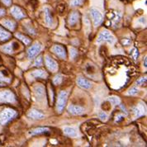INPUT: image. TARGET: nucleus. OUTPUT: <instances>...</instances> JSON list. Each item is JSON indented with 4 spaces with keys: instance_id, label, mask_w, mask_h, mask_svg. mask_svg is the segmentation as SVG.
<instances>
[{
    "instance_id": "nucleus-1",
    "label": "nucleus",
    "mask_w": 147,
    "mask_h": 147,
    "mask_svg": "<svg viewBox=\"0 0 147 147\" xmlns=\"http://www.w3.org/2000/svg\"><path fill=\"white\" fill-rule=\"evenodd\" d=\"M17 116V112L12 108H6L0 113V125H6Z\"/></svg>"
},
{
    "instance_id": "nucleus-2",
    "label": "nucleus",
    "mask_w": 147,
    "mask_h": 147,
    "mask_svg": "<svg viewBox=\"0 0 147 147\" xmlns=\"http://www.w3.org/2000/svg\"><path fill=\"white\" fill-rule=\"evenodd\" d=\"M67 98H68V94H67L66 91H61L59 94V97L57 99V103H56V109L59 113H61L65 107Z\"/></svg>"
},
{
    "instance_id": "nucleus-3",
    "label": "nucleus",
    "mask_w": 147,
    "mask_h": 147,
    "mask_svg": "<svg viewBox=\"0 0 147 147\" xmlns=\"http://www.w3.org/2000/svg\"><path fill=\"white\" fill-rule=\"evenodd\" d=\"M16 102V97L11 91H2L0 92V102H9L13 103Z\"/></svg>"
},
{
    "instance_id": "nucleus-4",
    "label": "nucleus",
    "mask_w": 147,
    "mask_h": 147,
    "mask_svg": "<svg viewBox=\"0 0 147 147\" xmlns=\"http://www.w3.org/2000/svg\"><path fill=\"white\" fill-rule=\"evenodd\" d=\"M102 41H107L110 44H113L115 42V37L108 31L104 30L102 32H100L98 37V40H97L98 43H101Z\"/></svg>"
},
{
    "instance_id": "nucleus-5",
    "label": "nucleus",
    "mask_w": 147,
    "mask_h": 147,
    "mask_svg": "<svg viewBox=\"0 0 147 147\" xmlns=\"http://www.w3.org/2000/svg\"><path fill=\"white\" fill-rule=\"evenodd\" d=\"M41 49H42V47H41L40 43L36 42L34 45H32L27 50V57H28V59L29 60L33 59L34 57L41 51Z\"/></svg>"
},
{
    "instance_id": "nucleus-6",
    "label": "nucleus",
    "mask_w": 147,
    "mask_h": 147,
    "mask_svg": "<svg viewBox=\"0 0 147 147\" xmlns=\"http://www.w3.org/2000/svg\"><path fill=\"white\" fill-rule=\"evenodd\" d=\"M90 13L93 17V19H94V27H98L99 26L102 22V15L101 13L100 12L95 8H92L91 11H90Z\"/></svg>"
},
{
    "instance_id": "nucleus-7",
    "label": "nucleus",
    "mask_w": 147,
    "mask_h": 147,
    "mask_svg": "<svg viewBox=\"0 0 147 147\" xmlns=\"http://www.w3.org/2000/svg\"><path fill=\"white\" fill-rule=\"evenodd\" d=\"M45 61H46V65H47V67L49 70H51L52 72H55L58 69V64L56 63L55 60H53L49 55H46Z\"/></svg>"
},
{
    "instance_id": "nucleus-8",
    "label": "nucleus",
    "mask_w": 147,
    "mask_h": 147,
    "mask_svg": "<svg viewBox=\"0 0 147 147\" xmlns=\"http://www.w3.org/2000/svg\"><path fill=\"white\" fill-rule=\"evenodd\" d=\"M52 51L61 59H65V57H66V53H65V48L60 46V45H55L52 47Z\"/></svg>"
},
{
    "instance_id": "nucleus-9",
    "label": "nucleus",
    "mask_w": 147,
    "mask_h": 147,
    "mask_svg": "<svg viewBox=\"0 0 147 147\" xmlns=\"http://www.w3.org/2000/svg\"><path fill=\"white\" fill-rule=\"evenodd\" d=\"M68 112L72 115H82L83 113H84L85 110L80 106L69 105L68 107Z\"/></svg>"
},
{
    "instance_id": "nucleus-10",
    "label": "nucleus",
    "mask_w": 147,
    "mask_h": 147,
    "mask_svg": "<svg viewBox=\"0 0 147 147\" xmlns=\"http://www.w3.org/2000/svg\"><path fill=\"white\" fill-rule=\"evenodd\" d=\"M11 13L16 19H22L26 17L25 14L22 11V9L18 6H14L11 8Z\"/></svg>"
},
{
    "instance_id": "nucleus-11",
    "label": "nucleus",
    "mask_w": 147,
    "mask_h": 147,
    "mask_svg": "<svg viewBox=\"0 0 147 147\" xmlns=\"http://www.w3.org/2000/svg\"><path fill=\"white\" fill-rule=\"evenodd\" d=\"M27 117L32 118V119H35V120H39V119H43L45 117V115L41 113L40 112L36 110V109H32L28 113H27Z\"/></svg>"
},
{
    "instance_id": "nucleus-12",
    "label": "nucleus",
    "mask_w": 147,
    "mask_h": 147,
    "mask_svg": "<svg viewBox=\"0 0 147 147\" xmlns=\"http://www.w3.org/2000/svg\"><path fill=\"white\" fill-rule=\"evenodd\" d=\"M77 84L82 88H84V89H89L90 88L92 87V84L89 81L83 78V77H79L77 79Z\"/></svg>"
},
{
    "instance_id": "nucleus-13",
    "label": "nucleus",
    "mask_w": 147,
    "mask_h": 147,
    "mask_svg": "<svg viewBox=\"0 0 147 147\" xmlns=\"http://www.w3.org/2000/svg\"><path fill=\"white\" fill-rule=\"evenodd\" d=\"M34 93H35V95L36 97L37 98V99L39 100H41L45 95V88L42 85H36L34 87Z\"/></svg>"
},
{
    "instance_id": "nucleus-14",
    "label": "nucleus",
    "mask_w": 147,
    "mask_h": 147,
    "mask_svg": "<svg viewBox=\"0 0 147 147\" xmlns=\"http://www.w3.org/2000/svg\"><path fill=\"white\" fill-rule=\"evenodd\" d=\"M79 18H80V15L77 12H73L71 13V14L69 15V20L68 22L70 26H74V24L77 23V22L79 21Z\"/></svg>"
},
{
    "instance_id": "nucleus-15",
    "label": "nucleus",
    "mask_w": 147,
    "mask_h": 147,
    "mask_svg": "<svg viewBox=\"0 0 147 147\" xmlns=\"http://www.w3.org/2000/svg\"><path fill=\"white\" fill-rule=\"evenodd\" d=\"M50 129L48 127H37L30 131V135H39L42 133H48Z\"/></svg>"
},
{
    "instance_id": "nucleus-16",
    "label": "nucleus",
    "mask_w": 147,
    "mask_h": 147,
    "mask_svg": "<svg viewBox=\"0 0 147 147\" xmlns=\"http://www.w3.org/2000/svg\"><path fill=\"white\" fill-rule=\"evenodd\" d=\"M45 21L47 22V24L48 26L51 27L52 24H53V18L51 15V12H50V9L46 7L45 8Z\"/></svg>"
},
{
    "instance_id": "nucleus-17",
    "label": "nucleus",
    "mask_w": 147,
    "mask_h": 147,
    "mask_svg": "<svg viewBox=\"0 0 147 147\" xmlns=\"http://www.w3.org/2000/svg\"><path fill=\"white\" fill-rule=\"evenodd\" d=\"M64 133L67 136H71V137L77 136V131L73 127H65L64 128Z\"/></svg>"
},
{
    "instance_id": "nucleus-18",
    "label": "nucleus",
    "mask_w": 147,
    "mask_h": 147,
    "mask_svg": "<svg viewBox=\"0 0 147 147\" xmlns=\"http://www.w3.org/2000/svg\"><path fill=\"white\" fill-rule=\"evenodd\" d=\"M32 75L35 78H46L47 77V74L43 69H36L32 73Z\"/></svg>"
},
{
    "instance_id": "nucleus-19",
    "label": "nucleus",
    "mask_w": 147,
    "mask_h": 147,
    "mask_svg": "<svg viewBox=\"0 0 147 147\" xmlns=\"http://www.w3.org/2000/svg\"><path fill=\"white\" fill-rule=\"evenodd\" d=\"M11 37V34L5 31L3 27H0V40H7Z\"/></svg>"
},
{
    "instance_id": "nucleus-20",
    "label": "nucleus",
    "mask_w": 147,
    "mask_h": 147,
    "mask_svg": "<svg viewBox=\"0 0 147 147\" xmlns=\"http://www.w3.org/2000/svg\"><path fill=\"white\" fill-rule=\"evenodd\" d=\"M2 23L4 27H7V29H9L10 31H13L16 27V23L12 20H4L3 21Z\"/></svg>"
},
{
    "instance_id": "nucleus-21",
    "label": "nucleus",
    "mask_w": 147,
    "mask_h": 147,
    "mask_svg": "<svg viewBox=\"0 0 147 147\" xmlns=\"http://www.w3.org/2000/svg\"><path fill=\"white\" fill-rule=\"evenodd\" d=\"M13 43H10L8 45H6L3 47H2V50L5 52V53L7 54H12L14 52V49H13Z\"/></svg>"
},
{
    "instance_id": "nucleus-22",
    "label": "nucleus",
    "mask_w": 147,
    "mask_h": 147,
    "mask_svg": "<svg viewBox=\"0 0 147 147\" xmlns=\"http://www.w3.org/2000/svg\"><path fill=\"white\" fill-rule=\"evenodd\" d=\"M108 101L111 104H113L114 106L116 105H118L120 103V99L118 97H116V96H112V97H109L108 98Z\"/></svg>"
},
{
    "instance_id": "nucleus-23",
    "label": "nucleus",
    "mask_w": 147,
    "mask_h": 147,
    "mask_svg": "<svg viewBox=\"0 0 147 147\" xmlns=\"http://www.w3.org/2000/svg\"><path fill=\"white\" fill-rule=\"evenodd\" d=\"M16 36H17L18 39H20L25 45H29L30 42H31L30 39H28L27 36H23V35H22V34H17Z\"/></svg>"
},
{
    "instance_id": "nucleus-24",
    "label": "nucleus",
    "mask_w": 147,
    "mask_h": 147,
    "mask_svg": "<svg viewBox=\"0 0 147 147\" xmlns=\"http://www.w3.org/2000/svg\"><path fill=\"white\" fill-rule=\"evenodd\" d=\"M61 82H62V76H61L60 74H57V75H55V76L54 77L53 83L55 84H56V85L60 84Z\"/></svg>"
},
{
    "instance_id": "nucleus-25",
    "label": "nucleus",
    "mask_w": 147,
    "mask_h": 147,
    "mask_svg": "<svg viewBox=\"0 0 147 147\" xmlns=\"http://www.w3.org/2000/svg\"><path fill=\"white\" fill-rule=\"evenodd\" d=\"M42 56H39V57H37L36 60H35V62H34V66H36V67H39L41 66L42 65Z\"/></svg>"
},
{
    "instance_id": "nucleus-26",
    "label": "nucleus",
    "mask_w": 147,
    "mask_h": 147,
    "mask_svg": "<svg viewBox=\"0 0 147 147\" xmlns=\"http://www.w3.org/2000/svg\"><path fill=\"white\" fill-rule=\"evenodd\" d=\"M69 53H70V58H71V59H74V58L78 55V51H77V50L73 48V47L69 49Z\"/></svg>"
},
{
    "instance_id": "nucleus-27",
    "label": "nucleus",
    "mask_w": 147,
    "mask_h": 147,
    "mask_svg": "<svg viewBox=\"0 0 147 147\" xmlns=\"http://www.w3.org/2000/svg\"><path fill=\"white\" fill-rule=\"evenodd\" d=\"M82 4V0H71L70 1V5L73 7H77Z\"/></svg>"
},
{
    "instance_id": "nucleus-28",
    "label": "nucleus",
    "mask_w": 147,
    "mask_h": 147,
    "mask_svg": "<svg viewBox=\"0 0 147 147\" xmlns=\"http://www.w3.org/2000/svg\"><path fill=\"white\" fill-rule=\"evenodd\" d=\"M146 77H143V78H140L138 80L136 81V85H143L144 84H146Z\"/></svg>"
},
{
    "instance_id": "nucleus-29",
    "label": "nucleus",
    "mask_w": 147,
    "mask_h": 147,
    "mask_svg": "<svg viewBox=\"0 0 147 147\" xmlns=\"http://www.w3.org/2000/svg\"><path fill=\"white\" fill-rule=\"evenodd\" d=\"M138 92H139V89L137 88H131L128 91V94H130V95H135V94H137Z\"/></svg>"
},
{
    "instance_id": "nucleus-30",
    "label": "nucleus",
    "mask_w": 147,
    "mask_h": 147,
    "mask_svg": "<svg viewBox=\"0 0 147 147\" xmlns=\"http://www.w3.org/2000/svg\"><path fill=\"white\" fill-rule=\"evenodd\" d=\"M0 81H3V82H6V83H8L9 81H10V80L8 79V78H7V77H5L3 74L2 73H0Z\"/></svg>"
},
{
    "instance_id": "nucleus-31",
    "label": "nucleus",
    "mask_w": 147,
    "mask_h": 147,
    "mask_svg": "<svg viewBox=\"0 0 147 147\" xmlns=\"http://www.w3.org/2000/svg\"><path fill=\"white\" fill-rule=\"evenodd\" d=\"M131 56L133 57L134 60H136V58H137V56H138V51L136 50V49H134L133 51H132V52L131 53Z\"/></svg>"
},
{
    "instance_id": "nucleus-32",
    "label": "nucleus",
    "mask_w": 147,
    "mask_h": 147,
    "mask_svg": "<svg viewBox=\"0 0 147 147\" xmlns=\"http://www.w3.org/2000/svg\"><path fill=\"white\" fill-rule=\"evenodd\" d=\"M99 117H100L102 120H106L107 118V114L105 113L104 112H102L99 113Z\"/></svg>"
},
{
    "instance_id": "nucleus-33",
    "label": "nucleus",
    "mask_w": 147,
    "mask_h": 147,
    "mask_svg": "<svg viewBox=\"0 0 147 147\" xmlns=\"http://www.w3.org/2000/svg\"><path fill=\"white\" fill-rule=\"evenodd\" d=\"M134 113H135V114H136V117H140V116H141V113H140V110L137 108V107H136V108H134Z\"/></svg>"
},
{
    "instance_id": "nucleus-34",
    "label": "nucleus",
    "mask_w": 147,
    "mask_h": 147,
    "mask_svg": "<svg viewBox=\"0 0 147 147\" xmlns=\"http://www.w3.org/2000/svg\"><path fill=\"white\" fill-rule=\"evenodd\" d=\"M2 2L7 6H10L12 4V0H2Z\"/></svg>"
},
{
    "instance_id": "nucleus-35",
    "label": "nucleus",
    "mask_w": 147,
    "mask_h": 147,
    "mask_svg": "<svg viewBox=\"0 0 147 147\" xmlns=\"http://www.w3.org/2000/svg\"><path fill=\"white\" fill-rule=\"evenodd\" d=\"M4 14H5V10H4V9H2V8H0V17L3 16Z\"/></svg>"
},
{
    "instance_id": "nucleus-36",
    "label": "nucleus",
    "mask_w": 147,
    "mask_h": 147,
    "mask_svg": "<svg viewBox=\"0 0 147 147\" xmlns=\"http://www.w3.org/2000/svg\"><path fill=\"white\" fill-rule=\"evenodd\" d=\"M3 86H6V82L0 81V87H3Z\"/></svg>"
},
{
    "instance_id": "nucleus-37",
    "label": "nucleus",
    "mask_w": 147,
    "mask_h": 147,
    "mask_svg": "<svg viewBox=\"0 0 147 147\" xmlns=\"http://www.w3.org/2000/svg\"><path fill=\"white\" fill-rule=\"evenodd\" d=\"M144 65H145V67H146V57L145 58V64Z\"/></svg>"
}]
</instances>
